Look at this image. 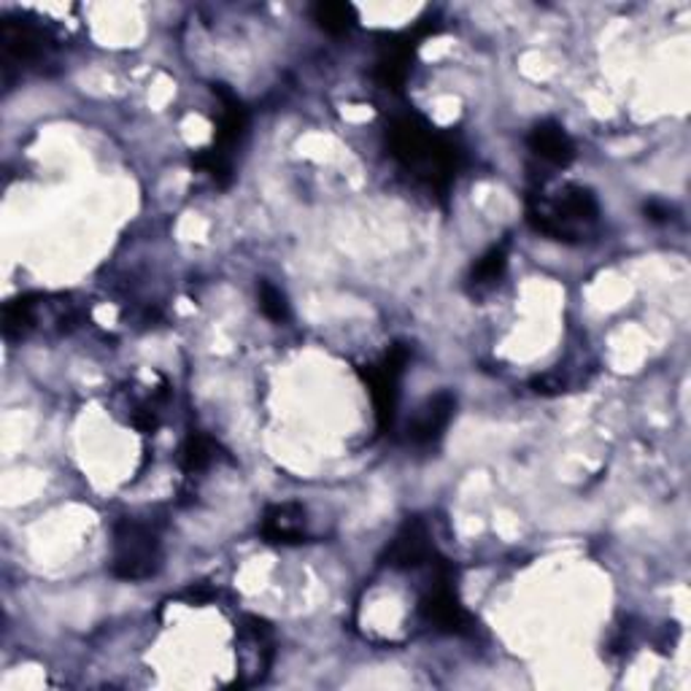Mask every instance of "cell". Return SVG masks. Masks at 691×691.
<instances>
[{"label":"cell","instance_id":"cell-1","mask_svg":"<svg viewBox=\"0 0 691 691\" xmlns=\"http://www.w3.org/2000/svg\"><path fill=\"white\" fill-rule=\"evenodd\" d=\"M389 144H392L397 160L416 176L430 181L432 187L443 189L460 168V151L454 149V144L436 136L419 116L397 119L389 130Z\"/></svg>","mask_w":691,"mask_h":691},{"label":"cell","instance_id":"cell-2","mask_svg":"<svg viewBox=\"0 0 691 691\" xmlns=\"http://www.w3.org/2000/svg\"><path fill=\"white\" fill-rule=\"evenodd\" d=\"M599 208L595 195L584 187H565L556 192V198H537L530 206V222L543 235H552L556 241H570L580 230L595 224Z\"/></svg>","mask_w":691,"mask_h":691},{"label":"cell","instance_id":"cell-3","mask_svg":"<svg viewBox=\"0 0 691 691\" xmlns=\"http://www.w3.org/2000/svg\"><path fill=\"white\" fill-rule=\"evenodd\" d=\"M157 567H160L157 530L151 524L138 522V519H122L114 527V576L125 580H140L155 576Z\"/></svg>","mask_w":691,"mask_h":691},{"label":"cell","instance_id":"cell-4","mask_svg":"<svg viewBox=\"0 0 691 691\" xmlns=\"http://www.w3.org/2000/svg\"><path fill=\"white\" fill-rule=\"evenodd\" d=\"M408 363V348L406 346H392L387 352V357L368 370V387L376 402V416L378 427H389L395 419V406H397V384H400L402 370Z\"/></svg>","mask_w":691,"mask_h":691},{"label":"cell","instance_id":"cell-5","mask_svg":"<svg viewBox=\"0 0 691 691\" xmlns=\"http://www.w3.org/2000/svg\"><path fill=\"white\" fill-rule=\"evenodd\" d=\"M454 411H457L454 395L440 392L436 397H430L427 406L421 408L419 416L411 421V427H408V438L419 446L436 443V440L446 432V427H449Z\"/></svg>","mask_w":691,"mask_h":691},{"label":"cell","instance_id":"cell-6","mask_svg":"<svg viewBox=\"0 0 691 691\" xmlns=\"http://www.w3.org/2000/svg\"><path fill=\"white\" fill-rule=\"evenodd\" d=\"M389 567H400V570H411V567L425 565L427 559L432 556V546H430V535H427V527L413 519L408 522L406 527L397 532V537L389 546Z\"/></svg>","mask_w":691,"mask_h":691},{"label":"cell","instance_id":"cell-7","mask_svg":"<svg viewBox=\"0 0 691 691\" xmlns=\"http://www.w3.org/2000/svg\"><path fill=\"white\" fill-rule=\"evenodd\" d=\"M527 144L541 160L552 163L556 168H565L576 157V146H573L570 136L556 122H541V125L532 127Z\"/></svg>","mask_w":691,"mask_h":691},{"label":"cell","instance_id":"cell-8","mask_svg":"<svg viewBox=\"0 0 691 691\" xmlns=\"http://www.w3.org/2000/svg\"><path fill=\"white\" fill-rule=\"evenodd\" d=\"M305 532V513L297 503L271 505L262 516V537L268 543H300Z\"/></svg>","mask_w":691,"mask_h":691},{"label":"cell","instance_id":"cell-9","mask_svg":"<svg viewBox=\"0 0 691 691\" xmlns=\"http://www.w3.org/2000/svg\"><path fill=\"white\" fill-rule=\"evenodd\" d=\"M314 22L320 24L322 30H327V33L341 35L354 28V22H357V11H354V6H348V3H320V6H314Z\"/></svg>","mask_w":691,"mask_h":691},{"label":"cell","instance_id":"cell-10","mask_svg":"<svg viewBox=\"0 0 691 691\" xmlns=\"http://www.w3.org/2000/svg\"><path fill=\"white\" fill-rule=\"evenodd\" d=\"M505 265H507V247L500 243V247H492L479 262H475L473 276L470 279H473L475 286H489L503 276Z\"/></svg>","mask_w":691,"mask_h":691},{"label":"cell","instance_id":"cell-11","mask_svg":"<svg viewBox=\"0 0 691 691\" xmlns=\"http://www.w3.org/2000/svg\"><path fill=\"white\" fill-rule=\"evenodd\" d=\"M213 460V443L206 436H189L185 443V451H181V464H185L187 473H200V470L208 468Z\"/></svg>","mask_w":691,"mask_h":691},{"label":"cell","instance_id":"cell-12","mask_svg":"<svg viewBox=\"0 0 691 691\" xmlns=\"http://www.w3.org/2000/svg\"><path fill=\"white\" fill-rule=\"evenodd\" d=\"M260 308L271 322H284L286 316H290V305H286V297L281 295V290H276L271 281H262L260 284Z\"/></svg>","mask_w":691,"mask_h":691},{"label":"cell","instance_id":"cell-13","mask_svg":"<svg viewBox=\"0 0 691 691\" xmlns=\"http://www.w3.org/2000/svg\"><path fill=\"white\" fill-rule=\"evenodd\" d=\"M646 213H648V219H653V222H664V219L670 217V208H664L662 203H648Z\"/></svg>","mask_w":691,"mask_h":691}]
</instances>
